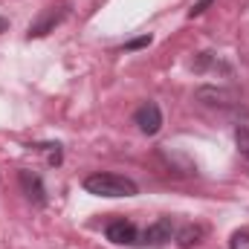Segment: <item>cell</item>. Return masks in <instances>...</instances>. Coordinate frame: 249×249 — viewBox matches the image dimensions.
Instances as JSON below:
<instances>
[{
    "label": "cell",
    "instance_id": "cell-12",
    "mask_svg": "<svg viewBox=\"0 0 249 249\" xmlns=\"http://www.w3.org/2000/svg\"><path fill=\"white\" fill-rule=\"evenodd\" d=\"M148 44H151V35H145V38H136V41L124 44V50H139V47H148Z\"/></svg>",
    "mask_w": 249,
    "mask_h": 249
},
{
    "label": "cell",
    "instance_id": "cell-11",
    "mask_svg": "<svg viewBox=\"0 0 249 249\" xmlns=\"http://www.w3.org/2000/svg\"><path fill=\"white\" fill-rule=\"evenodd\" d=\"M212 3H214V0H200V3H194V6L188 9V18H197V15H203V12H206Z\"/></svg>",
    "mask_w": 249,
    "mask_h": 249
},
{
    "label": "cell",
    "instance_id": "cell-8",
    "mask_svg": "<svg viewBox=\"0 0 249 249\" xmlns=\"http://www.w3.org/2000/svg\"><path fill=\"white\" fill-rule=\"evenodd\" d=\"M29 148L41 151V154L47 157V162H50V165H61L64 151H61V145H58V142H47V145H29Z\"/></svg>",
    "mask_w": 249,
    "mask_h": 249
},
{
    "label": "cell",
    "instance_id": "cell-7",
    "mask_svg": "<svg viewBox=\"0 0 249 249\" xmlns=\"http://www.w3.org/2000/svg\"><path fill=\"white\" fill-rule=\"evenodd\" d=\"M203 235H206V226H200V223H188V226H183L174 238H177V244L183 249H191L197 247L200 241H203Z\"/></svg>",
    "mask_w": 249,
    "mask_h": 249
},
{
    "label": "cell",
    "instance_id": "cell-6",
    "mask_svg": "<svg viewBox=\"0 0 249 249\" xmlns=\"http://www.w3.org/2000/svg\"><path fill=\"white\" fill-rule=\"evenodd\" d=\"M18 183H20V191L26 194V200H29L32 206H47V188H44L41 174H35V171H20V174H18Z\"/></svg>",
    "mask_w": 249,
    "mask_h": 249
},
{
    "label": "cell",
    "instance_id": "cell-3",
    "mask_svg": "<svg viewBox=\"0 0 249 249\" xmlns=\"http://www.w3.org/2000/svg\"><path fill=\"white\" fill-rule=\"evenodd\" d=\"M177 235V229H174V223H171V217H160V220H154L145 232H139V244L142 247H165V244H171V238Z\"/></svg>",
    "mask_w": 249,
    "mask_h": 249
},
{
    "label": "cell",
    "instance_id": "cell-2",
    "mask_svg": "<svg viewBox=\"0 0 249 249\" xmlns=\"http://www.w3.org/2000/svg\"><path fill=\"white\" fill-rule=\"evenodd\" d=\"M67 15H70V3H55V6L41 9V15L29 23L26 38L32 41V38H44V35H50L58 23H64V20H67Z\"/></svg>",
    "mask_w": 249,
    "mask_h": 249
},
{
    "label": "cell",
    "instance_id": "cell-10",
    "mask_svg": "<svg viewBox=\"0 0 249 249\" xmlns=\"http://www.w3.org/2000/svg\"><path fill=\"white\" fill-rule=\"evenodd\" d=\"M229 249H249V232L247 229H241V232H235V235L229 238Z\"/></svg>",
    "mask_w": 249,
    "mask_h": 249
},
{
    "label": "cell",
    "instance_id": "cell-5",
    "mask_svg": "<svg viewBox=\"0 0 249 249\" xmlns=\"http://www.w3.org/2000/svg\"><path fill=\"white\" fill-rule=\"evenodd\" d=\"M105 235H107V241L110 244H119V247H136L139 244V229H136V223H130V220H110L107 223V229H105Z\"/></svg>",
    "mask_w": 249,
    "mask_h": 249
},
{
    "label": "cell",
    "instance_id": "cell-4",
    "mask_svg": "<svg viewBox=\"0 0 249 249\" xmlns=\"http://www.w3.org/2000/svg\"><path fill=\"white\" fill-rule=\"evenodd\" d=\"M133 122L139 124V130H142L145 136H157L160 127H162V110H160V105H157V102L139 105L136 113H133Z\"/></svg>",
    "mask_w": 249,
    "mask_h": 249
},
{
    "label": "cell",
    "instance_id": "cell-9",
    "mask_svg": "<svg viewBox=\"0 0 249 249\" xmlns=\"http://www.w3.org/2000/svg\"><path fill=\"white\" fill-rule=\"evenodd\" d=\"M235 145H238V151L249 160V127H235Z\"/></svg>",
    "mask_w": 249,
    "mask_h": 249
},
{
    "label": "cell",
    "instance_id": "cell-13",
    "mask_svg": "<svg viewBox=\"0 0 249 249\" xmlns=\"http://www.w3.org/2000/svg\"><path fill=\"white\" fill-rule=\"evenodd\" d=\"M6 29H9V20H6V18H0V32H6Z\"/></svg>",
    "mask_w": 249,
    "mask_h": 249
},
{
    "label": "cell",
    "instance_id": "cell-1",
    "mask_svg": "<svg viewBox=\"0 0 249 249\" xmlns=\"http://www.w3.org/2000/svg\"><path fill=\"white\" fill-rule=\"evenodd\" d=\"M84 191L96 194V197H133L139 188L133 180H127L122 174L113 171H96L90 177H84Z\"/></svg>",
    "mask_w": 249,
    "mask_h": 249
}]
</instances>
